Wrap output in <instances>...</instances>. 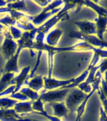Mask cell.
<instances>
[{
	"label": "cell",
	"mask_w": 107,
	"mask_h": 121,
	"mask_svg": "<svg viewBox=\"0 0 107 121\" xmlns=\"http://www.w3.org/2000/svg\"><path fill=\"white\" fill-rule=\"evenodd\" d=\"M34 49L37 50L38 51H47L48 53V78H51L52 75V70L54 68V56L56 54L61 52H69V51H93L94 52L100 53L105 55L107 57V51H103L99 48H96L87 43L85 42H81L74 45L68 46V47H52L47 45V43H43L40 44H35L33 43L31 49V56L34 57L35 53Z\"/></svg>",
	"instance_id": "cell-1"
},
{
	"label": "cell",
	"mask_w": 107,
	"mask_h": 121,
	"mask_svg": "<svg viewBox=\"0 0 107 121\" xmlns=\"http://www.w3.org/2000/svg\"><path fill=\"white\" fill-rule=\"evenodd\" d=\"M64 7L59 11L58 13L54 15L51 18H49L45 23H43L41 26L37 28V32L36 34L35 40L34 42L35 44H40L44 43V38L45 34L49 32V30L52 28L55 25L61 20L69 18L68 11L70 9H73L74 8L77 6V1H64Z\"/></svg>",
	"instance_id": "cell-2"
},
{
	"label": "cell",
	"mask_w": 107,
	"mask_h": 121,
	"mask_svg": "<svg viewBox=\"0 0 107 121\" xmlns=\"http://www.w3.org/2000/svg\"><path fill=\"white\" fill-rule=\"evenodd\" d=\"M63 3H64V1H52V3L44 8L39 15L33 17L32 20L33 24L35 25L43 24L45 20L56 15L62 9V8L59 6Z\"/></svg>",
	"instance_id": "cell-3"
},
{
	"label": "cell",
	"mask_w": 107,
	"mask_h": 121,
	"mask_svg": "<svg viewBox=\"0 0 107 121\" xmlns=\"http://www.w3.org/2000/svg\"><path fill=\"white\" fill-rule=\"evenodd\" d=\"M86 95V93L77 88H74L70 91L64 100V103L71 114L77 111V108L85 100Z\"/></svg>",
	"instance_id": "cell-4"
},
{
	"label": "cell",
	"mask_w": 107,
	"mask_h": 121,
	"mask_svg": "<svg viewBox=\"0 0 107 121\" xmlns=\"http://www.w3.org/2000/svg\"><path fill=\"white\" fill-rule=\"evenodd\" d=\"M3 35L4 39L0 47V51L4 59L8 60L15 54L18 49V44L13 39L9 29L3 34Z\"/></svg>",
	"instance_id": "cell-5"
},
{
	"label": "cell",
	"mask_w": 107,
	"mask_h": 121,
	"mask_svg": "<svg viewBox=\"0 0 107 121\" xmlns=\"http://www.w3.org/2000/svg\"><path fill=\"white\" fill-rule=\"evenodd\" d=\"M69 91L70 89H59L57 90H51L41 93L39 98L43 104L62 102H64Z\"/></svg>",
	"instance_id": "cell-6"
},
{
	"label": "cell",
	"mask_w": 107,
	"mask_h": 121,
	"mask_svg": "<svg viewBox=\"0 0 107 121\" xmlns=\"http://www.w3.org/2000/svg\"><path fill=\"white\" fill-rule=\"evenodd\" d=\"M69 37L73 39L83 40L93 47H98L99 49H102L103 48H107V42L105 40H102L95 35H85L80 32L72 31L69 34Z\"/></svg>",
	"instance_id": "cell-7"
},
{
	"label": "cell",
	"mask_w": 107,
	"mask_h": 121,
	"mask_svg": "<svg viewBox=\"0 0 107 121\" xmlns=\"http://www.w3.org/2000/svg\"><path fill=\"white\" fill-rule=\"evenodd\" d=\"M102 74L100 73L99 71H98L96 72L95 76H94V82L91 84L92 85L91 86L93 87L92 90L91 91V92L90 93L87 95L86 98H85V100H83V102L79 106V107L77 108V111H76L77 112V117H76V121H80L81 117H82V115H83V113L85 111V108H86V104L88 103V101L93 95L94 91L96 90H98L99 87H100V84L101 83V81H102Z\"/></svg>",
	"instance_id": "cell-8"
},
{
	"label": "cell",
	"mask_w": 107,
	"mask_h": 121,
	"mask_svg": "<svg viewBox=\"0 0 107 121\" xmlns=\"http://www.w3.org/2000/svg\"><path fill=\"white\" fill-rule=\"evenodd\" d=\"M100 57L105 58V57H104L103 55L102 54L98 52H94L92 60L91 61L90 64H89L88 67V68H87L85 70V71L83 72V73L81 74L79 76H78V77L76 78H74V81L71 83V84H70V85H68V86H66L62 87V88H60V89H71L74 88H76V86H77L80 83L83 82V81L86 78L87 76H88L90 71L93 67H94V66H96V64H97V62H98V60H100Z\"/></svg>",
	"instance_id": "cell-9"
},
{
	"label": "cell",
	"mask_w": 107,
	"mask_h": 121,
	"mask_svg": "<svg viewBox=\"0 0 107 121\" xmlns=\"http://www.w3.org/2000/svg\"><path fill=\"white\" fill-rule=\"evenodd\" d=\"M44 82V89L41 93L46 92V90H53L58 88L66 86L71 84L74 80V78L68 79V80H58L54 78H48L46 76L43 77Z\"/></svg>",
	"instance_id": "cell-10"
},
{
	"label": "cell",
	"mask_w": 107,
	"mask_h": 121,
	"mask_svg": "<svg viewBox=\"0 0 107 121\" xmlns=\"http://www.w3.org/2000/svg\"><path fill=\"white\" fill-rule=\"evenodd\" d=\"M22 51V48L20 46H18L17 52L12 57L7 60L6 63L4 68L3 69V73H18L19 68L18 66V60L19 56L20 54L21 51Z\"/></svg>",
	"instance_id": "cell-11"
},
{
	"label": "cell",
	"mask_w": 107,
	"mask_h": 121,
	"mask_svg": "<svg viewBox=\"0 0 107 121\" xmlns=\"http://www.w3.org/2000/svg\"><path fill=\"white\" fill-rule=\"evenodd\" d=\"M30 71V66H26V67L23 68L21 71V73L19 74L18 75L13 78L12 81H13L14 85L15 86V88L13 91V93H17L20 90L21 86L24 84V83L26 81Z\"/></svg>",
	"instance_id": "cell-12"
},
{
	"label": "cell",
	"mask_w": 107,
	"mask_h": 121,
	"mask_svg": "<svg viewBox=\"0 0 107 121\" xmlns=\"http://www.w3.org/2000/svg\"><path fill=\"white\" fill-rule=\"evenodd\" d=\"M75 25L79 28L82 34L85 35H94L96 34V28L95 23L87 20L77 21L74 22Z\"/></svg>",
	"instance_id": "cell-13"
},
{
	"label": "cell",
	"mask_w": 107,
	"mask_h": 121,
	"mask_svg": "<svg viewBox=\"0 0 107 121\" xmlns=\"http://www.w3.org/2000/svg\"><path fill=\"white\" fill-rule=\"evenodd\" d=\"M95 22L97 37L102 40H105L103 35L107 29V17L98 16V18H95Z\"/></svg>",
	"instance_id": "cell-14"
},
{
	"label": "cell",
	"mask_w": 107,
	"mask_h": 121,
	"mask_svg": "<svg viewBox=\"0 0 107 121\" xmlns=\"http://www.w3.org/2000/svg\"><path fill=\"white\" fill-rule=\"evenodd\" d=\"M50 105L52 106L54 110V113H53L54 116L58 117L59 119L60 117H67L69 110L68 108L66 107L64 102L50 103Z\"/></svg>",
	"instance_id": "cell-15"
},
{
	"label": "cell",
	"mask_w": 107,
	"mask_h": 121,
	"mask_svg": "<svg viewBox=\"0 0 107 121\" xmlns=\"http://www.w3.org/2000/svg\"><path fill=\"white\" fill-rule=\"evenodd\" d=\"M43 76L42 74L37 76H34L30 81L24 83L25 85L28 86V88L32 89L34 91L38 92L39 91L44 87V82H43Z\"/></svg>",
	"instance_id": "cell-16"
},
{
	"label": "cell",
	"mask_w": 107,
	"mask_h": 121,
	"mask_svg": "<svg viewBox=\"0 0 107 121\" xmlns=\"http://www.w3.org/2000/svg\"><path fill=\"white\" fill-rule=\"evenodd\" d=\"M63 31L60 28H56L52 31H51L45 39L46 43L47 45L52 47H56L59 42V40L61 37Z\"/></svg>",
	"instance_id": "cell-17"
},
{
	"label": "cell",
	"mask_w": 107,
	"mask_h": 121,
	"mask_svg": "<svg viewBox=\"0 0 107 121\" xmlns=\"http://www.w3.org/2000/svg\"><path fill=\"white\" fill-rule=\"evenodd\" d=\"M32 101L23 102H17L14 106L15 111L17 113H26L29 112H34L32 109Z\"/></svg>",
	"instance_id": "cell-18"
},
{
	"label": "cell",
	"mask_w": 107,
	"mask_h": 121,
	"mask_svg": "<svg viewBox=\"0 0 107 121\" xmlns=\"http://www.w3.org/2000/svg\"><path fill=\"white\" fill-rule=\"evenodd\" d=\"M82 5H86L88 7L91 8V9L96 11L98 13V16L107 17V10L104 8L96 4L94 2L91 1H81Z\"/></svg>",
	"instance_id": "cell-19"
},
{
	"label": "cell",
	"mask_w": 107,
	"mask_h": 121,
	"mask_svg": "<svg viewBox=\"0 0 107 121\" xmlns=\"http://www.w3.org/2000/svg\"><path fill=\"white\" fill-rule=\"evenodd\" d=\"M6 8L11 9H14L17 11H27L28 8L26 7L25 1H9V3L6 4Z\"/></svg>",
	"instance_id": "cell-20"
},
{
	"label": "cell",
	"mask_w": 107,
	"mask_h": 121,
	"mask_svg": "<svg viewBox=\"0 0 107 121\" xmlns=\"http://www.w3.org/2000/svg\"><path fill=\"white\" fill-rule=\"evenodd\" d=\"M19 91L20 93L24 95L25 96H26L28 98H30L32 102L35 101L40 97V95L38 93V92L34 91L30 88H23Z\"/></svg>",
	"instance_id": "cell-21"
},
{
	"label": "cell",
	"mask_w": 107,
	"mask_h": 121,
	"mask_svg": "<svg viewBox=\"0 0 107 121\" xmlns=\"http://www.w3.org/2000/svg\"><path fill=\"white\" fill-rule=\"evenodd\" d=\"M17 101L8 97L0 98V109H10L15 105Z\"/></svg>",
	"instance_id": "cell-22"
},
{
	"label": "cell",
	"mask_w": 107,
	"mask_h": 121,
	"mask_svg": "<svg viewBox=\"0 0 107 121\" xmlns=\"http://www.w3.org/2000/svg\"><path fill=\"white\" fill-rule=\"evenodd\" d=\"M15 23H16V21L12 18L9 15H6L5 17L0 19V24L8 27L14 26L15 25Z\"/></svg>",
	"instance_id": "cell-23"
},
{
	"label": "cell",
	"mask_w": 107,
	"mask_h": 121,
	"mask_svg": "<svg viewBox=\"0 0 107 121\" xmlns=\"http://www.w3.org/2000/svg\"><path fill=\"white\" fill-rule=\"evenodd\" d=\"M43 104H44L42 102L39 98L37 100L32 102V109L33 110L37 111V112H43L45 111L43 108Z\"/></svg>",
	"instance_id": "cell-24"
},
{
	"label": "cell",
	"mask_w": 107,
	"mask_h": 121,
	"mask_svg": "<svg viewBox=\"0 0 107 121\" xmlns=\"http://www.w3.org/2000/svg\"><path fill=\"white\" fill-rule=\"evenodd\" d=\"M9 30H10V34H11V36L13 39L18 40L20 39V37L22 35V32L21 30L18 29L17 28L15 27L14 26H9Z\"/></svg>",
	"instance_id": "cell-25"
},
{
	"label": "cell",
	"mask_w": 107,
	"mask_h": 121,
	"mask_svg": "<svg viewBox=\"0 0 107 121\" xmlns=\"http://www.w3.org/2000/svg\"><path fill=\"white\" fill-rule=\"evenodd\" d=\"M98 94L100 95V100H101V102H102V104H103V105L104 107V109H105L104 111H105V112L107 115V98L105 96L101 86L99 87V89L98 90Z\"/></svg>",
	"instance_id": "cell-26"
},
{
	"label": "cell",
	"mask_w": 107,
	"mask_h": 121,
	"mask_svg": "<svg viewBox=\"0 0 107 121\" xmlns=\"http://www.w3.org/2000/svg\"><path fill=\"white\" fill-rule=\"evenodd\" d=\"M9 98H14V99H18V100H22V101H25V100H28V98L26 96H25L24 95L21 94L20 92L15 93H12L11 95L9 96Z\"/></svg>",
	"instance_id": "cell-27"
},
{
	"label": "cell",
	"mask_w": 107,
	"mask_h": 121,
	"mask_svg": "<svg viewBox=\"0 0 107 121\" xmlns=\"http://www.w3.org/2000/svg\"><path fill=\"white\" fill-rule=\"evenodd\" d=\"M34 113H38V114H40V115H43V116H45V117H47V119H49V120H50L51 121H61L60 120V119L58 118V117H55V116H51V115H49L46 111H44L43 112H34Z\"/></svg>",
	"instance_id": "cell-28"
},
{
	"label": "cell",
	"mask_w": 107,
	"mask_h": 121,
	"mask_svg": "<svg viewBox=\"0 0 107 121\" xmlns=\"http://www.w3.org/2000/svg\"><path fill=\"white\" fill-rule=\"evenodd\" d=\"M15 88V85H12V86H10L9 87H8L6 90H5L4 91H3V92L0 93V98H1L2 96L8 95L13 93V91H14Z\"/></svg>",
	"instance_id": "cell-29"
},
{
	"label": "cell",
	"mask_w": 107,
	"mask_h": 121,
	"mask_svg": "<svg viewBox=\"0 0 107 121\" xmlns=\"http://www.w3.org/2000/svg\"><path fill=\"white\" fill-rule=\"evenodd\" d=\"M52 1H47V0H44V1H34V3L38 4L39 5L42 6V7H46L48 4L52 3Z\"/></svg>",
	"instance_id": "cell-30"
},
{
	"label": "cell",
	"mask_w": 107,
	"mask_h": 121,
	"mask_svg": "<svg viewBox=\"0 0 107 121\" xmlns=\"http://www.w3.org/2000/svg\"><path fill=\"white\" fill-rule=\"evenodd\" d=\"M107 59L106 60H105L101 64V67H100L99 71L101 74L104 73L105 72L107 71Z\"/></svg>",
	"instance_id": "cell-31"
},
{
	"label": "cell",
	"mask_w": 107,
	"mask_h": 121,
	"mask_svg": "<svg viewBox=\"0 0 107 121\" xmlns=\"http://www.w3.org/2000/svg\"><path fill=\"white\" fill-rule=\"evenodd\" d=\"M101 83H102V86H101V88H102L105 96L107 98V84L105 83V81L104 79H103V78H102Z\"/></svg>",
	"instance_id": "cell-32"
},
{
	"label": "cell",
	"mask_w": 107,
	"mask_h": 121,
	"mask_svg": "<svg viewBox=\"0 0 107 121\" xmlns=\"http://www.w3.org/2000/svg\"><path fill=\"white\" fill-rule=\"evenodd\" d=\"M100 121H107V115L102 107L100 108Z\"/></svg>",
	"instance_id": "cell-33"
},
{
	"label": "cell",
	"mask_w": 107,
	"mask_h": 121,
	"mask_svg": "<svg viewBox=\"0 0 107 121\" xmlns=\"http://www.w3.org/2000/svg\"><path fill=\"white\" fill-rule=\"evenodd\" d=\"M17 121H37V120H35V119H25V118H23L20 116L19 117V119L17 120Z\"/></svg>",
	"instance_id": "cell-34"
},
{
	"label": "cell",
	"mask_w": 107,
	"mask_h": 121,
	"mask_svg": "<svg viewBox=\"0 0 107 121\" xmlns=\"http://www.w3.org/2000/svg\"><path fill=\"white\" fill-rule=\"evenodd\" d=\"M9 1H3V0H0V8L4 7V6H6Z\"/></svg>",
	"instance_id": "cell-35"
},
{
	"label": "cell",
	"mask_w": 107,
	"mask_h": 121,
	"mask_svg": "<svg viewBox=\"0 0 107 121\" xmlns=\"http://www.w3.org/2000/svg\"><path fill=\"white\" fill-rule=\"evenodd\" d=\"M104 73H105V79H104V80H105V83L107 84V69Z\"/></svg>",
	"instance_id": "cell-36"
},
{
	"label": "cell",
	"mask_w": 107,
	"mask_h": 121,
	"mask_svg": "<svg viewBox=\"0 0 107 121\" xmlns=\"http://www.w3.org/2000/svg\"><path fill=\"white\" fill-rule=\"evenodd\" d=\"M106 32H107V30H106Z\"/></svg>",
	"instance_id": "cell-37"
}]
</instances>
